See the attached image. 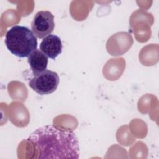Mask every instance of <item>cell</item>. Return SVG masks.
<instances>
[{
    "label": "cell",
    "instance_id": "6da1fadb",
    "mask_svg": "<svg viewBox=\"0 0 159 159\" xmlns=\"http://www.w3.org/2000/svg\"><path fill=\"white\" fill-rule=\"evenodd\" d=\"M26 141L35 149L37 158H78L80 147L76 134L52 125L40 127Z\"/></svg>",
    "mask_w": 159,
    "mask_h": 159
},
{
    "label": "cell",
    "instance_id": "7a4b0ae2",
    "mask_svg": "<svg viewBox=\"0 0 159 159\" xmlns=\"http://www.w3.org/2000/svg\"><path fill=\"white\" fill-rule=\"evenodd\" d=\"M5 45L8 50L20 58L29 57L37 47V37L27 27L16 25L7 30Z\"/></svg>",
    "mask_w": 159,
    "mask_h": 159
},
{
    "label": "cell",
    "instance_id": "3957f363",
    "mask_svg": "<svg viewBox=\"0 0 159 159\" xmlns=\"http://www.w3.org/2000/svg\"><path fill=\"white\" fill-rule=\"evenodd\" d=\"M59 81L60 78L57 73L47 69L30 79L29 86L39 94L47 95L57 89Z\"/></svg>",
    "mask_w": 159,
    "mask_h": 159
},
{
    "label": "cell",
    "instance_id": "277c9868",
    "mask_svg": "<svg viewBox=\"0 0 159 159\" xmlns=\"http://www.w3.org/2000/svg\"><path fill=\"white\" fill-rule=\"evenodd\" d=\"M54 27V16L49 11L37 12L31 23L32 32L39 39H43L50 35Z\"/></svg>",
    "mask_w": 159,
    "mask_h": 159
},
{
    "label": "cell",
    "instance_id": "5b68a950",
    "mask_svg": "<svg viewBox=\"0 0 159 159\" xmlns=\"http://www.w3.org/2000/svg\"><path fill=\"white\" fill-rule=\"evenodd\" d=\"M62 48L61 39L55 34H50L44 37L40 44V50L48 58L53 60L61 53Z\"/></svg>",
    "mask_w": 159,
    "mask_h": 159
},
{
    "label": "cell",
    "instance_id": "8992f818",
    "mask_svg": "<svg viewBox=\"0 0 159 159\" xmlns=\"http://www.w3.org/2000/svg\"><path fill=\"white\" fill-rule=\"evenodd\" d=\"M27 61L35 76L47 70L48 57L40 50L36 49L28 57Z\"/></svg>",
    "mask_w": 159,
    "mask_h": 159
}]
</instances>
